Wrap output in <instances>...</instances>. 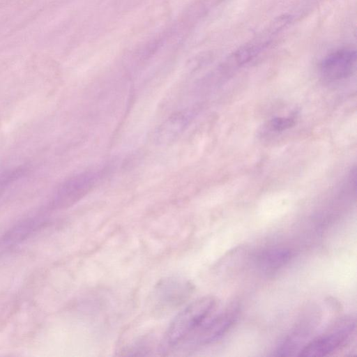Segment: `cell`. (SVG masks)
<instances>
[{
	"instance_id": "cell-5",
	"label": "cell",
	"mask_w": 357,
	"mask_h": 357,
	"mask_svg": "<svg viewBox=\"0 0 357 357\" xmlns=\"http://www.w3.org/2000/svg\"><path fill=\"white\" fill-rule=\"evenodd\" d=\"M356 52L351 48L337 50L328 55L321 63V73L328 80L335 81L349 77L355 70Z\"/></svg>"
},
{
	"instance_id": "cell-7",
	"label": "cell",
	"mask_w": 357,
	"mask_h": 357,
	"mask_svg": "<svg viewBox=\"0 0 357 357\" xmlns=\"http://www.w3.org/2000/svg\"><path fill=\"white\" fill-rule=\"evenodd\" d=\"M294 124V119L291 117H278L271 121V128L276 131H282Z\"/></svg>"
},
{
	"instance_id": "cell-2",
	"label": "cell",
	"mask_w": 357,
	"mask_h": 357,
	"mask_svg": "<svg viewBox=\"0 0 357 357\" xmlns=\"http://www.w3.org/2000/svg\"><path fill=\"white\" fill-rule=\"evenodd\" d=\"M355 329L356 321L354 318H340L325 332L307 343L298 356L320 357L330 355L349 343Z\"/></svg>"
},
{
	"instance_id": "cell-6",
	"label": "cell",
	"mask_w": 357,
	"mask_h": 357,
	"mask_svg": "<svg viewBox=\"0 0 357 357\" xmlns=\"http://www.w3.org/2000/svg\"><path fill=\"white\" fill-rule=\"evenodd\" d=\"M291 251L285 248H271L262 252L257 258L259 268L265 273H274L290 261Z\"/></svg>"
},
{
	"instance_id": "cell-4",
	"label": "cell",
	"mask_w": 357,
	"mask_h": 357,
	"mask_svg": "<svg viewBox=\"0 0 357 357\" xmlns=\"http://www.w3.org/2000/svg\"><path fill=\"white\" fill-rule=\"evenodd\" d=\"M154 293L156 306L168 310L182 304L192 292V285L179 278H169L157 284Z\"/></svg>"
},
{
	"instance_id": "cell-1",
	"label": "cell",
	"mask_w": 357,
	"mask_h": 357,
	"mask_svg": "<svg viewBox=\"0 0 357 357\" xmlns=\"http://www.w3.org/2000/svg\"><path fill=\"white\" fill-rule=\"evenodd\" d=\"M218 302L213 296L195 300L183 308L169 325L165 337L168 348L185 350L200 346L205 328L216 312Z\"/></svg>"
},
{
	"instance_id": "cell-3",
	"label": "cell",
	"mask_w": 357,
	"mask_h": 357,
	"mask_svg": "<svg viewBox=\"0 0 357 357\" xmlns=\"http://www.w3.org/2000/svg\"><path fill=\"white\" fill-rule=\"evenodd\" d=\"M318 318L317 312H314L313 311H310L303 315L291 332L283 340L280 347H278L275 351V355L288 356H294L297 353L299 354L306 344V340H307L317 326Z\"/></svg>"
}]
</instances>
